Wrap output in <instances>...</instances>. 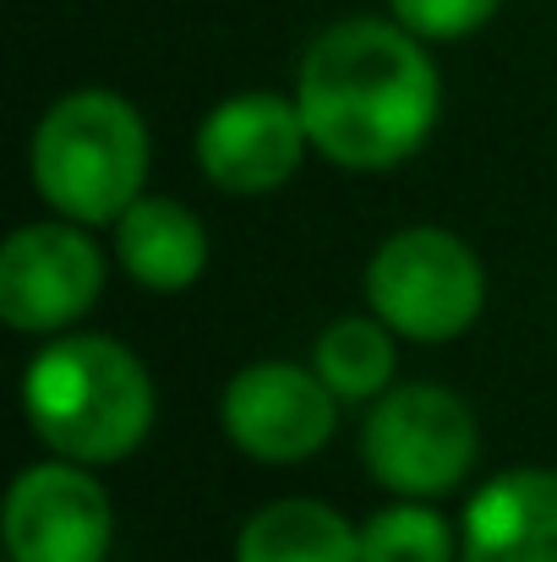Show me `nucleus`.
<instances>
[{
    "label": "nucleus",
    "instance_id": "nucleus-7",
    "mask_svg": "<svg viewBox=\"0 0 557 562\" xmlns=\"http://www.w3.org/2000/svg\"><path fill=\"white\" fill-rule=\"evenodd\" d=\"M219 415L241 453L263 464H296L334 437L339 393L318 376V367L307 372L296 361H257L230 376Z\"/></svg>",
    "mask_w": 557,
    "mask_h": 562
},
{
    "label": "nucleus",
    "instance_id": "nucleus-10",
    "mask_svg": "<svg viewBox=\"0 0 557 562\" xmlns=\"http://www.w3.org/2000/svg\"><path fill=\"white\" fill-rule=\"evenodd\" d=\"M465 562H557V470L492 475L459 525Z\"/></svg>",
    "mask_w": 557,
    "mask_h": 562
},
{
    "label": "nucleus",
    "instance_id": "nucleus-4",
    "mask_svg": "<svg viewBox=\"0 0 557 562\" xmlns=\"http://www.w3.org/2000/svg\"><path fill=\"white\" fill-rule=\"evenodd\" d=\"M367 301L393 334L415 345H448L481 317L487 273L459 235L437 224H415L388 235L371 251Z\"/></svg>",
    "mask_w": 557,
    "mask_h": 562
},
{
    "label": "nucleus",
    "instance_id": "nucleus-8",
    "mask_svg": "<svg viewBox=\"0 0 557 562\" xmlns=\"http://www.w3.org/2000/svg\"><path fill=\"white\" fill-rule=\"evenodd\" d=\"M110 497L77 464H33L5 497V558L11 562H104L110 552Z\"/></svg>",
    "mask_w": 557,
    "mask_h": 562
},
{
    "label": "nucleus",
    "instance_id": "nucleus-5",
    "mask_svg": "<svg viewBox=\"0 0 557 562\" xmlns=\"http://www.w3.org/2000/svg\"><path fill=\"white\" fill-rule=\"evenodd\" d=\"M476 448H481V431H476L470 404L437 382L388 387L361 426V459L371 481L399 497L454 492L470 475Z\"/></svg>",
    "mask_w": 557,
    "mask_h": 562
},
{
    "label": "nucleus",
    "instance_id": "nucleus-12",
    "mask_svg": "<svg viewBox=\"0 0 557 562\" xmlns=\"http://www.w3.org/2000/svg\"><path fill=\"white\" fill-rule=\"evenodd\" d=\"M235 562H361V530L318 497H285L241 525Z\"/></svg>",
    "mask_w": 557,
    "mask_h": 562
},
{
    "label": "nucleus",
    "instance_id": "nucleus-9",
    "mask_svg": "<svg viewBox=\"0 0 557 562\" xmlns=\"http://www.w3.org/2000/svg\"><path fill=\"white\" fill-rule=\"evenodd\" d=\"M307 121L296 99L279 93H235L208 110L197 132V165L202 176L230 196H263L285 187L301 170L307 154Z\"/></svg>",
    "mask_w": 557,
    "mask_h": 562
},
{
    "label": "nucleus",
    "instance_id": "nucleus-15",
    "mask_svg": "<svg viewBox=\"0 0 557 562\" xmlns=\"http://www.w3.org/2000/svg\"><path fill=\"white\" fill-rule=\"evenodd\" d=\"M388 5H393V16H399L410 33L437 38V44L470 38V33L498 11V0H388Z\"/></svg>",
    "mask_w": 557,
    "mask_h": 562
},
{
    "label": "nucleus",
    "instance_id": "nucleus-14",
    "mask_svg": "<svg viewBox=\"0 0 557 562\" xmlns=\"http://www.w3.org/2000/svg\"><path fill=\"white\" fill-rule=\"evenodd\" d=\"M361 562H454V530L421 497L377 508L361 525Z\"/></svg>",
    "mask_w": 557,
    "mask_h": 562
},
{
    "label": "nucleus",
    "instance_id": "nucleus-1",
    "mask_svg": "<svg viewBox=\"0 0 557 562\" xmlns=\"http://www.w3.org/2000/svg\"><path fill=\"white\" fill-rule=\"evenodd\" d=\"M437 71L399 16L334 22L312 38L296 71V104L312 148L339 170L404 165L437 121Z\"/></svg>",
    "mask_w": 557,
    "mask_h": 562
},
{
    "label": "nucleus",
    "instance_id": "nucleus-3",
    "mask_svg": "<svg viewBox=\"0 0 557 562\" xmlns=\"http://www.w3.org/2000/svg\"><path fill=\"white\" fill-rule=\"evenodd\" d=\"M27 170L38 196L71 224H115L148 176V132L143 115L104 88L66 93L33 126Z\"/></svg>",
    "mask_w": 557,
    "mask_h": 562
},
{
    "label": "nucleus",
    "instance_id": "nucleus-2",
    "mask_svg": "<svg viewBox=\"0 0 557 562\" xmlns=\"http://www.w3.org/2000/svg\"><path fill=\"white\" fill-rule=\"evenodd\" d=\"M22 409L49 453L77 464H115L154 426V382L126 345L66 334L27 361Z\"/></svg>",
    "mask_w": 557,
    "mask_h": 562
},
{
    "label": "nucleus",
    "instance_id": "nucleus-11",
    "mask_svg": "<svg viewBox=\"0 0 557 562\" xmlns=\"http://www.w3.org/2000/svg\"><path fill=\"white\" fill-rule=\"evenodd\" d=\"M115 257L143 290L176 295L191 290L208 268V229L191 207L170 196H137L115 218Z\"/></svg>",
    "mask_w": 557,
    "mask_h": 562
},
{
    "label": "nucleus",
    "instance_id": "nucleus-6",
    "mask_svg": "<svg viewBox=\"0 0 557 562\" xmlns=\"http://www.w3.org/2000/svg\"><path fill=\"white\" fill-rule=\"evenodd\" d=\"M104 290V257L88 224H27L0 246V317L16 334L71 328Z\"/></svg>",
    "mask_w": 557,
    "mask_h": 562
},
{
    "label": "nucleus",
    "instance_id": "nucleus-13",
    "mask_svg": "<svg viewBox=\"0 0 557 562\" xmlns=\"http://www.w3.org/2000/svg\"><path fill=\"white\" fill-rule=\"evenodd\" d=\"M312 367L318 376L339 393V398H382L393 387V328L371 312V317H339L318 334V350H312Z\"/></svg>",
    "mask_w": 557,
    "mask_h": 562
}]
</instances>
